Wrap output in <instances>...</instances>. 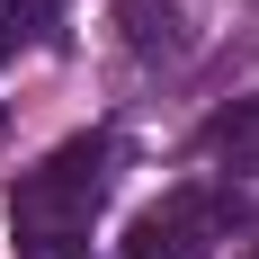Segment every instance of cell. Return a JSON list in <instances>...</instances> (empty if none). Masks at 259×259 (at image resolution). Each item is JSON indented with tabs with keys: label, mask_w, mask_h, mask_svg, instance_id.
<instances>
[{
	"label": "cell",
	"mask_w": 259,
	"mask_h": 259,
	"mask_svg": "<svg viewBox=\"0 0 259 259\" xmlns=\"http://www.w3.org/2000/svg\"><path fill=\"white\" fill-rule=\"evenodd\" d=\"M107 161H116L107 134H72L63 152H45L18 188H9V224H18L27 250H63V241L90 233V214H99V197H107Z\"/></svg>",
	"instance_id": "obj_1"
},
{
	"label": "cell",
	"mask_w": 259,
	"mask_h": 259,
	"mask_svg": "<svg viewBox=\"0 0 259 259\" xmlns=\"http://www.w3.org/2000/svg\"><path fill=\"white\" fill-rule=\"evenodd\" d=\"M116 27H125L134 63H188V0H116Z\"/></svg>",
	"instance_id": "obj_2"
},
{
	"label": "cell",
	"mask_w": 259,
	"mask_h": 259,
	"mask_svg": "<svg viewBox=\"0 0 259 259\" xmlns=\"http://www.w3.org/2000/svg\"><path fill=\"white\" fill-rule=\"evenodd\" d=\"M206 161L233 170V179H259V90L250 99H224L206 116Z\"/></svg>",
	"instance_id": "obj_3"
},
{
	"label": "cell",
	"mask_w": 259,
	"mask_h": 259,
	"mask_svg": "<svg viewBox=\"0 0 259 259\" xmlns=\"http://www.w3.org/2000/svg\"><path fill=\"white\" fill-rule=\"evenodd\" d=\"M27 9H36V0H0V54L27 36Z\"/></svg>",
	"instance_id": "obj_4"
},
{
	"label": "cell",
	"mask_w": 259,
	"mask_h": 259,
	"mask_svg": "<svg viewBox=\"0 0 259 259\" xmlns=\"http://www.w3.org/2000/svg\"><path fill=\"white\" fill-rule=\"evenodd\" d=\"M241 259H259V241H250V250H241Z\"/></svg>",
	"instance_id": "obj_5"
}]
</instances>
